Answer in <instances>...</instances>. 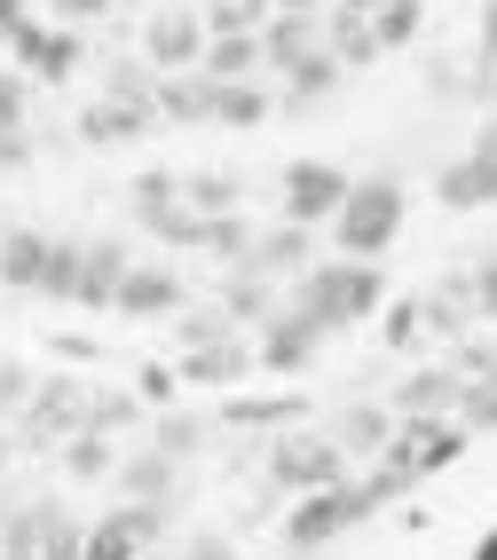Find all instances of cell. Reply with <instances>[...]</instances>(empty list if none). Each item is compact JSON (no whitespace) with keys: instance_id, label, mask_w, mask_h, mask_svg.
Returning <instances> with one entry per match:
<instances>
[{"instance_id":"cell-15","label":"cell","mask_w":497,"mask_h":560,"mask_svg":"<svg viewBox=\"0 0 497 560\" xmlns=\"http://www.w3.org/2000/svg\"><path fill=\"white\" fill-rule=\"evenodd\" d=\"M309 260H316V230H292V221H277V230H253V245H245L238 269L269 277V284H292Z\"/></svg>"},{"instance_id":"cell-21","label":"cell","mask_w":497,"mask_h":560,"mask_svg":"<svg viewBox=\"0 0 497 560\" xmlns=\"http://www.w3.org/2000/svg\"><path fill=\"white\" fill-rule=\"evenodd\" d=\"M198 71L206 80H261V32H221V40H206Z\"/></svg>"},{"instance_id":"cell-4","label":"cell","mask_w":497,"mask_h":560,"mask_svg":"<svg viewBox=\"0 0 497 560\" xmlns=\"http://www.w3.org/2000/svg\"><path fill=\"white\" fill-rule=\"evenodd\" d=\"M71 253H80V237L0 230V284H9V292H41V301H63V292H71Z\"/></svg>"},{"instance_id":"cell-6","label":"cell","mask_w":497,"mask_h":560,"mask_svg":"<svg viewBox=\"0 0 497 560\" xmlns=\"http://www.w3.org/2000/svg\"><path fill=\"white\" fill-rule=\"evenodd\" d=\"M435 198H442L450 213H482V206H497V110L474 127L466 151L435 166Z\"/></svg>"},{"instance_id":"cell-37","label":"cell","mask_w":497,"mask_h":560,"mask_svg":"<svg viewBox=\"0 0 497 560\" xmlns=\"http://www.w3.org/2000/svg\"><path fill=\"white\" fill-rule=\"evenodd\" d=\"M269 9H292V16H324V0H269Z\"/></svg>"},{"instance_id":"cell-5","label":"cell","mask_w":497,"mask_h":560,"mask_svg":"<svg viewBox=\"0 0 497 560\" xmlns=\"http://www.w3.org/2000/svg\"><path fill=\"white\" fill-rule=\"evenodd\" d=\"M269 490H285V498H309V490H324V481H348V458L332 451V434L324 427H285V434H269Z\"/></svg>"},{"instance_id":"cell-29","label":"cell","mask_w":497,"mask_h":560,"mask_svg":"<svg viewBox=\"0 0 497 560\" xmlns=\"http://www.w3.org/2000/svg\"><path fill=\"white\" fill-rule=\"evenodd\" d=\"M427 340V308L418 301H395V316H388V348H418Z\"/></svg>"},{"instance_id":"cell-13","label":"cell","mask_w":497,"mask_h":560,"mask_svg":"<svg viewBox=\"0 0 497 560\" xmlns=\"http://www.w3.org/2000/svg\"><path fill=\"white\" fill-rule=\"evenodd\" d=\"M142 56H150V71H198V56H206L198 9H159L142 24Z\"/></svg>"},{"instance_id":"cell-33","label":"cell","mask_w":497,"mask_h":560,"mask_svg":"<svg viewBox=\"0 0 497 560\" xmlns=\"http://www.w3.org/2000/svg\"><path fill=\"white\" fill-rule=\"evenodd\" d=\"M182 560H229V537H213V529H198L182 545Z\"/></svg>"},{"instance_id":"cell-9","label":"cell","mask_w":497,"mask_h":560,"mask_svg":"<svg viewBox=\"0 0 497 560\" xmlns=\"http://www.w3.org/2000/svg\"><path fill=\"white\" fill-rule=\"evenodd\" d=\"M9 56L32 71L41 88H63L71 71L88 63V32H71V24H41V16H24L16 32H9Z\"/></svg>"},{"instance_id":"cell-38","label":"cell","mask_w":497,"mask_h":560,"mask_svg":"<svg viewBox=\"0 0 497 560\" xmlns=\"http://www.w3.org/2000/svg\"><path fill=\"white\" fill-rule=\"evenodd\" d=\"M474 560H497V529H482V545H474Z\"/></svg>"},{"instance_id":"cell-11","label":"cell","mask_w":497,"mask_h":560,"mask_svg":"<svg viewBox=\"0 0 497 560\" xmlns=\"http://www.w3.org/2000/svg\"><path fill=\"white\" fill-rule=\"evenodd\" d=\"M238 380H253V340L245 331L182 340V387H238Z\"/></svg>"},{"instance_id":"cell-41","label":"cell","mask_w":497,"mask_h":560,"mask_svg":"<svg viewBox=\"0 0 497 560\" xmlns=\"http://www.w3.org/2000/svg\"><path fill=\"white\" fill-rule=\"evenodd\" d=\"M0 560H24V552H0Z\"/></svg>"},{"instance_id":"cell-17","label":"cell","mask_w":497,"mask_h":560,"mask_svg":"<svg viewBox=\"0 0 497 560\" xmlns=\"http://www.w3.org/2000/svg\"><path fill=\"white\" fill-rule=\"evenodd\" d=\"M324 434H332L339 458H379V451H388V434H395V410L388 402H339L324 419Z\"/></svg>"},{"instance_id":"cell-2","label":"cell","mask_w":497,"mask_h":560,"mask_svg":"<svg viewBox=\"0 0 497 560\" xmlns=\"http://www.w3.org/2000/svg\"><path fill=\"white\" fill-rule=\"evenodd\" d=\"M403 182L395 174H348V190H339V206H332V253L339 260H379L395 237H403Z\"/></svg>"},{"instance_id":"cell-19","label":"cell","mask_w":497,"mask_h":560,"mask_svg":"<svg viewBox=\"0 0 497 560\" xmlns=\"http://www.w3.org/2000/svg\"><path fill=\"white\" fill-rule=\"evenodd\" d=\"M150 127H159V110H150V103H88L80 110V127H71V135H80L88 142V151H119V142H142Z\"/></svg>"},{"instance_id":"cell-27","label":"cell","mask_w":497,"mask_h":560,"mask_svg":"<svg viewBox=\"0 0 497 560\" xmlns=\"http://www.w3.org/2000/svg\"><path fill=\"white\" fill-rule=\"evenodd\" d=\"M458 284H466V301L482 324H497V253H474L466 269H458Z\"/></svg>"},{"instance_id":"cell-1","label":"cell","mask_w":497,"mask_h":560,"mask_svg":"<svg viewBox=\"0 0 497 560\" xmlns=\"http://www.w3.org/2000/svg\"><path fill=\"white\" fill-rule=\"evenodd\" d=\"M316 331H348L363 324L371 308H388V277H379V260H339V253H316L309 269L292 277V301Z\"/></svg>"},{"instance_id":"cell-10","label":"cell","mask_w":497,"mask_h":560,"mask_svg":"<svg viewBox=\"0 0 497 560\" xmlns=\"http://www.w3.org/2000/svg\"><path fill=\"white\" fill-rule=\"evenodd\" d=\"M159 529H166V505H111L103 521H88V537H80V560H142V552H159Z\"/></svg>"},{"instance_id":"cell-39","label":"cell","mask_w":497,"mask_h":560,"mask_svg":"<svg viewBox=\"0 0 497 560\" xmlns=\"http://www.w3.org/2000/svg\"><path fill=\"white\" fill-rule=\"evenodd\" d=\"M9 458H16V442H9V427H0V466H9Z\"/></svg>"},{"instance_id":"cell-31","label":"cell","mask_w":497,"mask_h":560,"mask_svg":"<svg viewBox=\"0 0 497 560\" xmlns=\"http://www.w3.org/2000/svg\"><path fill=\"white\" fill-rule=\"evenodd\" d=\"M111 9V0H48V24H71V32H80V24H95Z\"/></svg>"},{"instance_id":"cell-32","label":"cell","mask_w":497,"mask_h":560,"mask_svg":"<svg viewBox=\"0 0 497 560\" xmlns=\"http://www.w3.org/2000/svg\"><path fill=\"white\" fill-rule=\"evenodd\" d=\"M474 56H497V0H482V16H474Z\"/></svg>"},{"instance_id":"cell-26","label":"cell","mask_w":497,"mask_h":560,"mask_svg":"<svg viewBox=\"0 0 497 560\" xmlns=\"http://www.w3.org/2000/svg\"><path fill=\"white\" fill-rule=\"evenodd\" d=\"M198 24H206V40H221V32H261L269 24V0H206Z\"/></svg>"},{"instance_id":"cell-12","label":"cell","mask_w":497,"mask_h":560,"mask_svg":"<svg viewBox=\"0 0 497 560\" xmlns=\"http://www.w3.org/2000/svg\"><path fill=\"white\" fill-rule=\"evenodd\" d=\"M127 245L119 237H80V253H71V292L63 301L71 308H111V292H119V277H127Z\"/></svg>"},{"instance_id":"cell-36","label":"cell","mask_w":497,"mask_h":560,"mask_svg":"<svg viewBox=\"0 0 497 560\" xmlns=\"http://www.w3.org/2000/svg\"><path fill=\"white\" fill-rule=\"evenodd\" d=\"M24 16H32V0H0V40H9V32H16Z\"/></svg>"},{"instance_id":"cell-42","label":"cell","mask_w":497,"mask_h":560,"mask_svg":"<svg viewBox=\"0 0 497 560\" xmlns=\"http://www.w3.org/2000/svg\"><path fill=\"white\" fill-rule=\"evenodd\" d=\"M142 560H166V552H142Z\"/></svg>"},{"instance_id":"cell-25","label":"cell","mask_w":497,"mask_h":560,"mask_svg":"<svg viewBox=\"0 0 497 560\" xmlns=\"http://www.w3.org/2000/svg\"><path fill=\"white\" fill-rule=\"evenodd\" d=\"M332 88H339V56L324 48V56H309V63L285 71V95H277V103H285V110H309V103H324Z\"/></svg>"},{"instance_id":"cell-22","label":"cell","mask_w":497,"mask_h":560,"mask_svg":"<svg viewBox=\"0 0 497 560\" xmlns=\"http://www.w3.org/2000/svg\"><path fill=\"white\" fill-rule=\"evenodd\" d=\"M63 474L71 481H111V466H119V434H95V427H80V434H63Z\"/></svg>"},{"instance_id":"cell-40","label":"cell","mask_w":497,"mask_h":560,"mask_svg":"<svg viewBox=\"0 0 497 560\" xmlns=\"http://www.w3.org/2000/svg\"><path fill=\"white\" fill-rule=\"evenodd\" d=\"M0 521H9V498H0Z\"/></svg>"},{"instance_id":"cell-35","label":"cell","mask_w":497,"mask_h":560,"mask_svg":"<svg viewBox=\"0 0 497 560\" xmlns=\"http://www.w3.org/2000/svg\"><path fill=\"white\" fill-rule=\"evenodd\" d=\"M142 395H150V402H174V380H166V363H150V371H142Z\"/></svg>"},{"instance_id":"cell-16","label":"cell","mask_w":497,"mask_h":560,"mask_svg":"<svg viewBox=\"0 0 497 560\" xmlns=\"http://www.w3.org/2000/svg\"><path fill=\"white\" fill-rule=\"evenodd\" d=\"M111 481H119V498H127V505H174V490H182V466H174V458H159L150 442H135V451H119Z\"/></svg>"},{"instance_id":"cell-18","label":"cell","mask_w":497,"mask_h":560,"mask_svg":"<svg viewBox=\"0 0 497 560\" xmlns=\"http://www.w3.org/2000/svg\"><path fill=\"white\" fill-rule=\"evenodd\" d=\"M324 56V16H292V9H269V24H261V71H292Z\"/></svg>"},{"instance_id":"cell-8","label":"cell","mask_w":497,"mask_h":560,"mask_svg":"<svg viewBox=\"0 0 497 560\" xmlns=\"http://www.w3.org/2000/svg\"><path fill=\"white\" fill-rule=\"evenodd\" d=\"M324 340H332V331H316L300 308H277L269 324L253 331V371H261V380H300V371L324 355Z\"/></svg>"},{"instance_id":"cell-30","label":"cell","mask_w":497,"mask_h":560,"mask_svg":"<svg viewBox=\"0 0 497 560\" xmlns=\"http://www.w3.org/2000/svg\"><path fill=\"white\" fill-rule=\"evenodd\" d=\"M24 395H32V371L24 363H0V419H16Z\"/></svg>"},{"instance_id":"cell-28","label":"cell","mask_w":497,"mask_h":560,"mask_svg":"<svg viewBox=\"0 0 497 560\" xmlns=\"http://www.w3.org/2000/svg\"><path fill=\"white\" fill-rule=\"evenodd\" d=\"M24 110H32V88H24V71H9V63H0V127H32Z\"/></svg>"},{"instance_id":"cell-7","label":"cell","mask_w":497,"mask_h":560,"mask_svg":"<svg viewBox=\"0 0 497 560\" xmlns=\"http://www.w3.org/2000/svg\"><path fill=\"white\" fill-rule=\"evenodd\" d=\"M339 190H348V166H332V159H292L277 174V213L292 221V230H324Z\"/></svg>"},{"instance_id":"cell-14","label":"cell","mask_w":497,"mask_h":560,"mask_svg":"<svg viewBox=\"0 0 497 560\" xmlns=\"http://www.w3.org/2000/svg\"><path fill=\"white\" fill-rule=\"evenodd\" d=\"M111 308L135 316V324H159V316L182 308V277L159 269V260H127V277H119V292H111Z\"/></svg>"},{"instance_id":"cell-20","label":"cell","mask_w":497,"mask_h":560,"mask_svg":"<svg viewBox=\"0 0 497 560\" xmlns=\"http://www.w3.org/2000/svg\"><path fill=\"white\" fill-rule=\"evenodd\" d=\"M277 95L261 80H206V127H269Z\"/></svg>"},{"instance_id":"cell-24","label":"cell","mask_w":497,"mask_h":560,"mask_svg":"<svg viewBox=\"0 0 497 560\" xmlns=\"http://www.w3.org/2000/svg\"><path fill=\"white\" fill-rule=\"evenodd\" d=\"M174 206H182V174H174V166H142V174H135V190H127V213L150 230V221H166Z\"/></svg>"},{"instance_id":"cell-23","label":"cell","mask_w":497,"mask_h":560,"mask_svg":"<svg viewBox=\"0 0 497 560\" xmlns=\"http://www.w3.org/2000/svg\"><path fill=\"white\" fill-rule=\"evenodd\" d=\"M206 434H213V427H206V419H189V410H159V419H150V434H142V442H150V451H159V458L189 466V458L206 451Z\"/></svg>"},{"instance_id":"cell-34","label":"cell","mask_w":497,"mask_h":560,"mask_svg":"<svg viewBox=\"0 0 497 560\" xmlns=\"http://www.w3.org/2000/svg\"><path fill=\"white\" fill-rule=\"evenodd\" d=\"M0 166H32V142H24V127H0Z\"/></svg>"},{"instance_id":"cell-3","label":"cell","mask_w":497,"mask_h":560,"mask_svg":"<svg viewBox=\"0 0 497 560\" xmlns=\"http://www.w3.org/2000/svg\"><path fill=\"white\" fill-rule=\"evenodd\" d=\"M379 505H371V490L363 481H324V490H309V498H292V513H285V552H324V545H339L348 529H363Z\"/></svg>"}]
</instances>
